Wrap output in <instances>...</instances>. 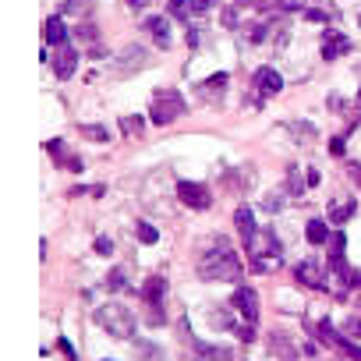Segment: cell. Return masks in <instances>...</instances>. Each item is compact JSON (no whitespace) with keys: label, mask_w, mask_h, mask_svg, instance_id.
<instances>
[{"label":"cell","mask_w":361,"mask_h":361,"mask_svg":"<svg viewBox=\"0 0 361 361\" xmlns=\"http://www.w3.org/2000/svg\"><path fill=\"white\" fill-rule=\"evenodd\" d=\"M198 277L205 283H237L241 280V259H237V251L220 237L213 241L209 248L202 251V259H198Z\"/></svg>","instance_id":"obj_1"},{"label":"cell","mask_w":361,"mask_h":361,"mask_svg":"<svg viewBox=\"0 0 361 361\" xmlns=\"http://www.w3.org/2000/svg\"><path fill=\"white\" fill-rule=\"evenodd\" d=\"M92 319L117 340H131L135 337V312H128L124 304H99L92 312Z\"/></svg>","instance_id":"obj_2"},{"label":"cell","mask_w":361,"mask_h":361,"mask_svg":"<svg viewBox=\"0 0 361 361\" xmlns=\"http://www.w3.org/2000/svg\"><path fill=\"white\" fill-rule=\"evenodd\" d=\"M248 255L255 259V270H266L270 263H280V237L273 227H259L248 241H244Z\"/></svg>","instance_id":"obj_3"},{"label":"cell","mask_w":361,"mask_h":361,"mask_svg":"<svg viewBox=\"0 0 361 361\" xmlns=\"http://www.w3.org/2000/svg\"><path fill=\"white\" fill-rule=\"evenodd\" d=\"M152 121L156 124H174L181 114H188V103L177 89H160V92H152Z\"/></svg>","instance_id":"obj_4"},{"label":"cell","mask_w":361,"mask_h":361,"mask_svg":"<svg viewBox=\"0 0 361 361\" xmlns=\"http://www.w3.org/2000/svg\"><path fill=\"white\" fill-rule=\"evenodd\" d=\"M163 297H167V280H163V277H149L145 287H142V301L149 304V323H152V326L163 323V316H160Z\"/></svg>","instance_id":"obj_5"},{"label":"cell","mask_w":361,"mask_h":361,"mask_svg":"<svg viewBox=\"0 0 361 361\" xmlns=\"http://www.w3.org/2000/svg\"><path fill=\"white\" fill-rule=\"evenodd\" d=\"M230 304L237 308V316H241L248 326L259 323V294H255L251 287H237V290H234V297H230Z\"/></svg>","instance_id":"obj_6"},{"label":"cell","mask_w":361,"mask_h":361,"mask_svg":"<svg viewBox=\"0 0 361 361\" xmlns=\"http://www.w3.org/2000/svg\"><path fill=\"white\" fill-rule=\"evenodd\" d=\"M177 198L188 205V209H209V188L205 184H195V181H181L177 184Z\"/></svg>","instance_id":"obj_7"},{"label":"cell","mask_w":361,"mask_h":361,"mask_svg":"<svg viewBox=\"0 0 361 361\" xmlns=\"http://www.w3.org/2000/svg\"><path fill=\"white\" fill-rule=\"evenodd\" d=\"M149 64H152V57L145 54V46H124L121 57H117V75L124 78V75L142 71V68H149Z\"/></svg>","instance_id":"obj_8"},{"label":"cell","mask_w":361,"mask_h":361,"mask_svg":"<svg viewBox=\"0 0 361 361\" xmlns=\"http://www.w3.org/2000/svg\"><path fill=\"white\" fill-rule=\"evenodd\" d=\"M227 82H230V75H227V71H216V75L205 78L195 92H198V99H202V103H213V107H216V103L227 96Z\"/></svg>","instance_id":"obj_9"},{"label":"cell","mask_w":361,"mask_h":361,"mask_svg":"<svg viewBox=\"0 0 361 361\" xmlns=\"http://www.w3.org/2000/svg\"><path fill=\"white\" fill-rule=\"evenodd\" d=\"M251 85H255V92H259V96H277L283 89V75L277 68H259V71L251 75Z\"/></svg>","instance_id":"obj_10"},{"label":"cell","mask_w":361,"mask_h":361,"mask_svg":"<svg viewBox=\"0 0 361 361\" xmlns=\"http://www.w3.org/2000/svg\"><path fill=\"white\" fill-rule=\"evenodd\" d=\"M50 61H54L57 78H71V75L78 71V50H75L71 43H64V46H57V54L50 57Z\"/></svg>","instance_id":"obj_11"},{"label":"cell","mask_w":361,"mask_h":361,"mask_svg":"<svg viewBox=\"0 0 361 361\" xmlns=\"http://www.w3.org/2000/svg\"><path fill=\"white\" fill-rule=\"evenodd\" d=\"M46 152H50V156H54L61 167H68V170H82V160H78V156H71V152H68L64 138H50V142H46Z\"/></svg>","instance_id":"obj_12"},{"label":"cell","mask_w":361,"mask_h":361,"mask_svg":"<svg viewBox=\"0 0 361 361\" xmlns=\"http://www.w3.org/2000/svg\"><path fill=\"white\" fill-rule=\"evenodd\" d=\"M347 50H351V39H347V36H340V32H333V29L323 36V57H326V61L344 57Z\"/></svg>","instance_id":"obj_13"},{"label":"cell","mask_w":361,"mask_h":361,"mask_svg":"<svg viewBox=\"0 0 361 361\" xmlns=\"http://www.w3.org/2000/svg\"><path fill=\"white\" fill-rule=\"evenodd\" d=\"M294 277H297V283L312 287V290H323V287H326V277L319 273V266H316V263H308V259L294 270Z\"/></svg>","instance_id":"obj_14"},{"label":"cell","mask_w":361,"mask_h":361,"mask_svg":"<svg viewBox=\"0 0 361 361\" xmlns=\"http://www.w3.org/2000/svg\"><path fill=\"white\" fill-rule=\"evenodd\" d=\"M354 209H358V202H354V198H347V195L333 198V202H330V220H333V227L347 223V220L354 216Z\"/></svg>","instance_id":"obj_15"},{"label":"cell","mask_w":361,"mask_h":361,"mask_svg":"<svg viewBox=\"0 0 361 361\" xmlns=\"http://www.w3.org/2000/svg\"><path fill=\"white\" fill-rule=\"evenodd\" d=\"M287 135L294 138V145H308V142L319 138V128H316L312 121H290V124H287Z\"/></svg>","instance_id":"obj_16"},{"label":"cell","mask_w":361,"mask_h":361,"mask_svg":"<svg viewBox=\"0 0 361 361\" xmlns=\"http://www.w3.org/2000/svg\"><path fill=\"white\" fill-rule=\"evenodd\" d=\"M145 32L156 39L160 46H170V18H163V15H152V18H145Z\"/></svg>","instance_id":"obj_17"},{"label":"cell","mask_w":361,"mask_h":361,"mask_svg":"<svg viewBox=\"0 0 361 361\" xmlns=\"http://www.w3.org/2000/svg\"><path fill=\"white\" fill-rule=\"evenodd\" d=\"M270 351L280 354L283 361H297V351H294V344H290L287 333H277V330H273V337H270Z\"/></svg>","instance_id":"obj_18"},{"label":"cell","mask_w":361,"mask_h":361,"mask_svg":"<svg viewBox=\"0 0 361 361\" xmlns=\"http://www.w3.org/2000/svg\"><path fill=\"white\" fill-rule=\"evenodd\" d=\"M43 39L54 43V46H64V43H68V29H64V22H61V18H46V25H43Z\"/></svg>","instance_id":"obj_19"},{"label":"cell","mask_w":361,"mask_h":361,"mask_svg":"<svg viewBox=\"0 0 361 361\" xmlns=\"http://www.w3.org/2000/svg\"><path fill=\"white\" fill-rule=\"evenodd\" d=\"M234 223H237V234H241V241H248L255 230H259V227H255V216H251V209H248V205H237Z\"/></svg>","instance_id":"obj_20"},{"label":"cell","mask_w":361,"mask_h":361,"mask_svg":"<svg viewBox=\"0 0 361 361\" xmlns=\"http://www.w3.org/2000/svg\"><path fill=\"white\" fill-rule=\"evenodd\" d=\"M344 248H347V237L337 230V234H333V248H330V266H333V273H344V270H347Z\"/></svg>","instance_id":"obj_21"},{"label":"cell","mask_w":361,"mask_h":361,"mask_svg":"<svg viewBox=\"0 0 361 361\" xmlns=\"http://www.w3.org/2000/svg\"><path fill=\"white\" fill-rule=\"evenodd\" d=\"M304 184H308V177H304V167L290 163V167H287V191H290V195H304Z\"/></svg>","instance_id":"obj_22"},{"label":"cell","mask_w":361,"mask_h":361,"mask_svg":"<svg viewBox=\"0 0 361 361\" xmlns=\"http://www.w3.org/2000/svg\"><path fill=\"white\" fill-rule=\"evenodd\" d=\"M191 347L202 354V358H209V361H230V351L227 347H213V344H202V340H195L191 337Z\"/></svg>","instance_id":"obj_23"},{"label":"cell","mask_w":361,"mask_h":361,"mask_svg":"<svg viewBox=\"0 0 361 361\" xmlns=\"http://www.w3.org/2000/svg\"><path fill=\"white\" fill-rule=\"evenodd\" d=\"M308 241H312V244H326L330 241V227L323 220H308Z\"/></svg>","instance_id":"obj_24"},{"label":"cell","mask_w":361,"mask_h":361,"mask_svg":"<svg viewBox=\"0 0 361 361\" xmlns=\"http://www.w3.org/2000/svg\"><path fill=\"white\" fill-rule=\"evenodd\" d=\"M107 290H114V294L128 290V270H124V266L110 270V277H107Z\"/></svg>","instance_id":"obj_25"},{"label":"cell","mask_w":361,"mask_h":361,"mask_svg":"<svg viewBox=\"0 0 361 361\" xmlns=\"http://www.w3.org/2000/svg\"><path fill=\"white\" fill-rule=\"evenodd\" d=\"M319 340L326 344V347H340L344 344V337H340V330H333V323H319Z\"/></svg>","instance_id":"obj_26"},{"label":"cell","mask_w":361,"mask_h":361,"mask_svg":"<svg viewBox=\"0 0 361 361\" xmlns=\"http://www.w3.org/2000/svg\"><path fill=\"white\" fill-rule=\"evenodd\" d=\"M283 205H287V195H283V191H270V195L263 198V209H266L270 216H273V213H280Z\"/></svg>","instance_id":"obj_27"},{"label":"cell","mask_w":361,"mask_h":361,"mask_svg":"<svg viewBox=\"0 0 361 361\" xmlns=\"http://www.w3.org/2000/svg\"><path fill=\"white\" fill-rule=\"evenodd\" d=\"M135 234H138V241H142V244H156V241H160V230L152 227V223H145V220H142V223H135Z\"/></svg>","instance_id":"obj_28"},{"label":"cell","mask_w":361,"mask_h":361,"mask_svg":"<svg viewBox=\"0 0 361 361\" xmlns=\"http://www.w3.org/2000/svg\"><path fill=\"white\" fill-rule=\"evenodd\" d=\"M78 131H82L85 138H92V142H110V131L103 128V124H82Z\"/></svg>","instance_id":"obj_29"},{"label":"cell","mask_w":361,"mask_h":361,"mask_svg":"<svg viewBox=\"0 0 361 361\" xmlns=\"http://www.w3.org/2000/svg\"><path fill=\"white\" fill-rule=\"evenodd\" d=\"M170 15L174 18H181V22H191V0H170Z\"/></svg>","instance_id":"obj_30"},{"label":"cell","mask_w":361,"mask_h":361,"mask_svg":"<svg viewBox=\"0 0 361 361\" xmlns=\"http://www.w3.org/2000/svg\"><path fill=\"white\" fill-rule=\"evenodd\" d=\"M142 128H145L142 117H121V131L124 135H142Z\"/></svg>","instance_id":"obj_31"},{"label":"cell","mask_w":361,"mask_h":361,"mask_svg":"<svg viewBox=\"0 0 361 361\" xmlns=\"http://www.w3.org/2000/svg\"><path fill=\"white\" fill-rule=\"evenodd\" d=\"M209 323H213L216 330H230V326H234V319H230V312H227V308H220V316L213 312V316H209Z\"/></svg>","instance_id":"obj_32"},{"label":"cell","mask_w":361,"mask_h":361,"mask_svg":"<svg viewBox=\"0 0 361 361\" xmlns=\"http://www.w3.org/2000/svg\"><path fill=\"white\" fill-rule=\"evenodd\" d=\"M64 15H89V0H68Z\"/></svg>","instance_id":"obj_33"},{"label":"cell","mask_w":361,"mask_h":361,"mask_svg":"<svg viewBox=\"0 0 361 361\" xmlns=\"http://www.w3.org/2000/svg\"><path fill=\"white\" fill-rule=\"evenodd\" d=\"M92 248H96L99 255H110V251H114V241H110V237H96V244H92Z\"/></svg>","instance_id":"obj_34"},{"label":"cell","mask_w":361,"mask_h":361,"mask_svg":"<svg viewBox=\"0 0 361 361\" xmlns=\"http://www.w3.org/2000/svg\"><path fill=\"white\" fill-rule=\"evenodd\" d=\"M237 22H241L237 8H227V11H223V25H227V29H237Z\"/></svg>","instance_id":"obj_35"},{"label":"cell","mask_w":361,"mask_h":361,"mask_svg":"<svg viewBox=\"0 0 361 361\" xmlns=\"http://www.w3.org/2000/svg\"><path fill=\"white\" fill-rule=\"evenodd\" d=\"M344 333H351V337H361V319H358V316H351V319L344 323Z\"/></svg>","instance_id":"obj_36"},{"label":"cell","mask_w":361,"mask_h":361,"mask_svg":"<svg viewBox=\"0 0 361 361\" xmlns=\"http://www.w3.org/2000/svg\"><path fill=\"white\" fill-rule=\"evenodd\" d=\"M326 107H330V110H337V114H340V110H344V107H347V103H344V96H337V92H330V99H326Z\"/></svg>","instance_id":"obj_37"},{"label":"cell","mask_w":361,"mask_h":361,"mask_svg":"<svg viewBox=\"0 0 361 361\" xmlns=\"http://www.w3.org/2000/svg\"><path fill=\"white\" fill-rule=\"evenodd\" d=\"M213 4H216V0H191V11H195V15H205Z\"/></svg>","instance_id":"obj_38"},{"label":"cell","mask_w":361,"mask_h":361,"mask_svg":"<svg viewBox=\"0 0 361 361\" xmlns=\"http://www.w3.org/2000/svg\"><path fill=\"white\" fill-rule=\"evenodd\" d=\"M347 174H351V181L361 188V163H347Z\"/></svg>","instance_id":"obj_39"},{"label":"cell","mask_w":361,"mask_h":361,"mask_svg":"<svg viewBox=\"0 0 361 361\" xmlns=\"http://www.w3.org/2000/svg\"><path fill=\"white\" fill-rule=\"evenodd\" d=\"M304 18H308V22H326V15L316 11V8H304Z\"/></svg>","instance_id":"obj_40"},{"label":"cell","mask_w":361,"mask_h":361,"mask_svg":"<svg viewBox=\"0 0 361 361\" xmlns=\"http://www.w3.org/2000/svg\"><path fill=\"white\" fill-rule=\"evenodd\" d=\"M330 156H344V138H333V142H330Z\"/></svg>","instance_id":"obj_41"},{"label":"cell","mask_w":361,"mask_h":361,"mask_svg":"<svg viewBox=\"0 0 361 361\" xmlns=\"http://www.w3.org/2000/svg\"><path fill=\"white\" fill-rule=\"evenodd\" d=\"M145 4H149V0H128V11L138 15V11H145Z\"/></svg>","instance_id":"obj_42"},{"label":"cell","mask_w":361,"mask_h":361,"mask_svg":"<svg viewBox=\"0 0 361 361\" xmlns=\"http://www.w3.org/2000/svg\"><path fill=\"white\" fill-rule=\"evenodd\" d=\"M340 347H344V351H347V354H351L354 361H361V347H354V344H347V340H344Z\"/></svg>","instance_id":"obj_43"},{"label":"cell","mask_w":361,"mask_h":361,"mask_svg":"<svg viewBox=\"0 0 361 361\" xmlns=\"http://www.w3.org/2000/svg\"><path fill=\"white\" fill-rule=\"evenodd\" d=\"M358 107H361V89H358Z\"/></svg>","instance_id":"obj_44"},{"label":"cell","mask_w":361,"mask_h":361,"mask_svg":"<svg viewBox=\"0 0 361 361\" xmlns=\"http://www.w3.org/2000/svg\"><path fill=\"white\" fill-rule=\"evenodd\" d=\"M202 361H209V358H202Z\"/></svg>","instance_id":"obj_45"}]
</instances>
